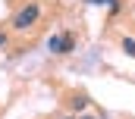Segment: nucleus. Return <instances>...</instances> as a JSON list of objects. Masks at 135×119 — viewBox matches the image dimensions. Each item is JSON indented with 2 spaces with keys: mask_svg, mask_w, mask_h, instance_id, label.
Wrapping results in <instances>:
<instances>
[{
  "mask_svg": "<svg viewBox=\"0 0 135 119\" xmlns=\"http://www.w3.org/2000/svg\"><path fill=\"white\" fill-rule=\"evenodd\" d=\"M123 50H126L129 57H135V38H123Z\"/></svg>",
  "mask_w": 135,
  "mask_h": 119,
  "instance_id": "obj_6",
  "label": "nucleus"
},
{
  "mask_svg": "<svg viewBox=\"0 0 135 119\" xmlns=\"http://www.w3.org/2000/svg\"><path fill=\"white\" fill-rule=\"evenodd\" d=\"M75 50V41H72V34H63V47H60V53H72Z\"/></svg>",
  "mask_w": 135,
  "mask_h": 119,
  "instance_id": "obj_4",
  "label": "nucleus"
},
{
  "mask_svg": "<svg viewBox=\"0 0 135 119\" xmlns=\"http://www.w3.org/2000/svg\"><path fill=\"white\" fill-rule=\"evenodd\" d=\"M38 16H41V6H38V3H28V6H22V9L13 16V28H19V31L32 28L35 22H38Z\"/></svg>",
  "mask_w": 135,
  "mask_h": 119,
  "instance_id": "obj_1",
  "label": "nucleus"
},
{
  "mask_svg": "<svg viewBox=\"0 0 135 119\" xmlns=\"http://www.w3.org/2000/svg\"><path fill=\"white\" fill-rule=\"evenodd\" d=\"M3 44H6V34H3V31H0V47H3Z\"/></svg>",
  "mask_w": 135,
  "mask_h": 119,
  "instance_id": "obj_7",
  "label": "nucleus"
},
{
  "mask_svg": "<svg viewBox=\"0 0 135 119\" xmlns=\"http://www.w3.org/2000/svg\"><path fill=\"white\" fill-rule=\"evenodd\" d=\"M79 119H94V116H79Z\"/></svg>",
  "mask_w": 135,
  "mask_h": 119,
  "instance_id": "obj_8",
  "label": "nucleus"
},
{
  "mask_svg": "<svg viewBox=\"0 0 135 119\" xmlns=\"http://www.w3.org/2000/svg\"><path fill=\"white\" fill-rule=\"evenodd\" d=\"M69 103H72V113H82V110H85V107H88V100H85V97H82V94H79V97H72V100H69Z\"/></svg>",
  "mask_w": 135,
  "mask_h": 119,
  "instance_id": "obj_3",
  "label": "nucleus"
},
{
  "mask_svg": "<svg viewBox=\"0 0 135 119\" xmlns=\"http://www.w3.org/2000/svg\"><path fill=\"white\" fill-rule=\"evenodd\" d=\"M85 3H94V6H101V3H107V6H110L113 13L119 9V0H85Z\"/></svg>",
  "mask_w": 135,
  "mask_h": 119,
  "instance_id": "obj_5",
  "label": "nucleus"
},
{
  "mask_svg": "<svg viewBox=\"0 0 135 119\" xmlns=\"http://www.w3.org/2000/svg\"><path fill=\"white\" fill-rule=\"evenodd\" d=\"M60 47H63V34H50L47 38V50L50 53H60Z\"/></svg>",
  "mask_w": 135,
  "mask_h": 119,
  "instance_id": "obj_2",
  "label": "nucleus"
}]
</instances>
